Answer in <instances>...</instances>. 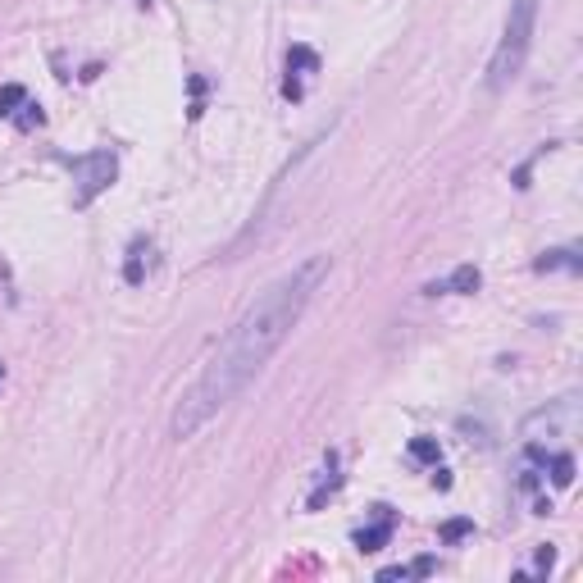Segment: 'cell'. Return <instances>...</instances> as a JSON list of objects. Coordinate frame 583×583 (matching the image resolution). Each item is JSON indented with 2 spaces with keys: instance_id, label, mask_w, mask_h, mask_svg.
I'll use <instances>...</instances> for the list:
<instances>
[{
  "instance_id": "7a4b0ae2",
  "label": "cell",
  "mask_w": 583,
  "mask_h": 583,
  "mask_svg": "<svg viewBox=\"0 0 583 583\" xmlns=\"http://www.w3.org/2000/svg\"><path fill=\"white\" fill-rule=\"evenodd\" d=\"M533 23H538V0H511V14H506V28H501V42L492 51V69H488V87L501 92L506 83H515L524 60H529V46H533Z\"/></svg>"
},
{
  "instance_id": "ba28073f",
  "label": "cell",
  "mask_w": 583,
  "mask_h": 583,
  "mask_svg": "<svg viewBox=\"0 0 583 583\" xmlns=\"http://www.w3.org/2000/svg\"><path fill=\"white\" fill-rule=\"evenodd\" d=\"M479 283H483L479 269H474V264H460L447 283H429V292H460V296H465V292H479Z\"/></svg>"
},
{
  "instance_id": "e0dca14e",
  "label": "cell",
  "mask_w": 583,
  "mask_h": 583,
  "mask_svg": "<svg viewBox=\"0 0 583 583\" xmlns=\"http://www.w3.org/2000/svg\"><path fill=\"white\" fill-rule=\"evenodd\" d=\"M552 561H556L552 547H542V552H538V570H552Z\"/></svg>"
},
{
  "instance_id": "30bf717a",
  "label": "cell",
  "mask_w": 583,
  "mask_h": 583,
  "mask_svg": "<svg viewBox=\"0 0 583 583\" xmlns=\"http://www.w3.org/2000/svg\"><path fill=\"white\" fill-rule=\"evenodd\" d=\"M410 460H419V465H438V460H442L438 438H410Z\"/></svg>"
},
{
  "instance_id": "5b68a950",
  "label": "cell",
  "mask_w": 583,
  "mask_h": 583,
  "mask_svg": "<svg viewBox=\"0 0 583 583\" xmlns=\"http://www.w3.org/2000/svg\"><path fill=\"white\" fill-rule=\"evenodd\" d=\"M150 269H155V242H150V238H137V242L128 247V260H124V283L142 287Z\"/></svg>"
},
{
  "instance_id": "2e32d148",
  "label": "cell",
  "mask_w": 583,
  "mask_h": 583,
  "mask_svg": "<svg viewBox=\"0 0 583 583\" xmlns=\"http://www.w3.org/2000/svg\"><path fill=\"white\" fill-rule=\"evenodd\" d=\"M406 570H410V574H433V561H429V556H419V561L406 565Z\"/></svg>"
},
{
  "instance_id": "ac0fdd59",
  "label": "cell",
  "mask_w": 583,
  "mask_h": 583,
  "mask_svg": "<svg viewBox=\"0 0 583 583\" xmlns=\"http://www.w3.org/2000/svg\"><path fill=\"white\" fill-rule=\"evenodd\" d=\"M433 488H451V474H447V470H438V465H433Z\"/></svg>"
},
{
  "instance_id": "8992f818",
  "label": "cell",
  "mask_w": 583,
  "mask_h": 583,
  "mask_svg": "<svg viewBox=\"0 0 583 583\" xmlns=\"http://www.w3.org/2000/svg\"><path fill=\"white\" fill-rule=\"evenodd\" d=\"M315 69H320L315 51H305V46H292V51H287V83H283V96L301 101V96H305V87H301V73H315Z\"/></svg>"
},
{
  "instance_id": "7c38bea8",
  "label": "cell",
  "mask_w": 583,
  "mask_h": 583,
  "mask_svg": "<svg viewBox=\"0 0 583 583\" xmlns=\"http://www.w3.org/2000/svg\"><path fill=\"white\" fill-rule=\"evenodd\" d=\"M552 483H556V488H570V483H574V456H570V451L552 456Z\"/></svg>"
},
{
  "instance_id": "d6986e66",
  "label": "cell",
  "mask_w": 583,
  "mask_h": 583,
  "mask_svg": "<svg viewBox=\"0 0 583 583\" xmlns=\"http://www.w3.org/2000/svg\"><path fill=\"white\" fill-rule=\"evenodd\" d=\"M0 378H5V365H0Z\"/></svg>"
},
{
  "instance_id": "52a82bcc",
  "label": "cell",
  "mask_w": 583,
  "mask_h": 583,
  "mask_svg": "<svg viewBox=\"0 0 583 583\" xmlns=\"http://www.w3.org/2000/svg\"><path fill=\"white\" fill-rule=\"evenodd\" d=\"M337 488H342V474H337V456H328V465H324V479H320V488H315V492H310L305 511H324V501H328V497H337Z\"/></svg>"
},
{
  "instance_id": "277c9868",
  "label": "cell",
  "mask_w": 583,
  "mask_h": 583,
  "mask_svg": "<svg viewBox=\"0 0 583 583\" xmlns=\"http://www.w3.org/2000/svg\"><path fill=\"white\" fill-rule=\"evenodd\" d=\"M393 529H397V515L387 511V506H374V520H369L365 529H356V547H360V552L387 547V542H393Z\"/></svg>"
},
{
  "instance_id": "6da1fadb",
  "label": "cell",
  "mask_w": 583,
  "mask_h": 583,
  "mask_svg": "<svg viewBox=\"0 0 583 583\" xmlns=\"http://www.w3.org/2000/svg\"><path fill=\"white\" fill-rule=\"evenodd\" d=\"M324 279H328V255H310L292 274H283L279 283H269L260 292V301L232 324V333L223 337L215 360L201 369V378L178 397V410H174V424H169L174 438H197L228 401H238L242 387L287 342V333L296 328V320L305 315L310 296L320 292Z\"/></svg>"
},
{
  "instance_id": "8fae6325",
  "label": "cell",
  "mask_w": 583,
  "mask_h": 583,
  "mask_svg": "<svg viewBox=\"0 0 583 583\" xmlns=\"http://www.w3.org/2000/svg\"><path fill=\"white\" fill-rule=\"evenodd\" d=\"M23 101H28V92H23L19 83H10V87H0V119H14V114L23 109Z\"/></svg>"
},
{
  "instance_id": "9c48e42d",
  "label": "cell",
  "mask_w": 583,
  "mask_h": 583,
  "mask_svg": "<svg viewBox=\"0 0 583 583\" xmlns=\"http://www.w3.org/2000/svg\"><path fill=\"white\" fill-rule=\"evenodd\" d=\"M533 269H538V274H552V269H570V274H579L583 260H579L574 247H565V251H542V255L533 260Z\"/></svg>"
},
{
  "instance_id": "3957f363",
  "label": "cell",
  "mask_w": 583,
  "mask_h": 583,
  "mask_svg": "<svg viewBox=\"0 0 583 583\" xmlns=\"http://www.w3.org/2000/svg\"><path fill=\"white\" fill-rule=\"evenodd\" d=\"M119 178V160H114V150H87L73 160V206L83 210L92 206L101 191Z\"/></svg>"
},
{
  "instance_id": "5bb4252c",
  "label": "cell",
  "mask_w": 583,
  "mask_h": 583,
  "mask_svg": "<svg viewBox=\"0 0 583 583\" xmlns=\"http://www.w3.org/2000/svg\"><path fill=\"white\" fill-rule=\"evenodd\" d=\"M14 124L28 133V128H36L42 124V105H32V101H23V114H14Z\"/></svg>"
},
{
  "instance_id": "9a60e30c",
  "label": "cell",
  "mask_w": 583,
  "mask_h": 583,
  "mask_svg": "<svg viewBox=\"0 0 583 583\" xmlns=\"http://www.w3.org/2000/svg\"><path fill=\"white\" fill-rule=\"evenodd\" d=\"M378 579L383 583H397V579H410V570L406 565H387V570H378Z\"/></svg>"
},
{
  "instance_id": "4fadbf2b",
  "label": "cell",
  "mask_w": 583,
  "mask_h": 583,
  "mask_svg": "<svg viewBox=\"0 0 583 583\" xmlns=\"http://www.w3.org/2000/svg\"><path fill=\"white\" fill-rule=\"evenodd\" d=\"M470 533H474L470 520H447L442 524V542H460V538H470Z\"/></svg>"
}]
</instances>
